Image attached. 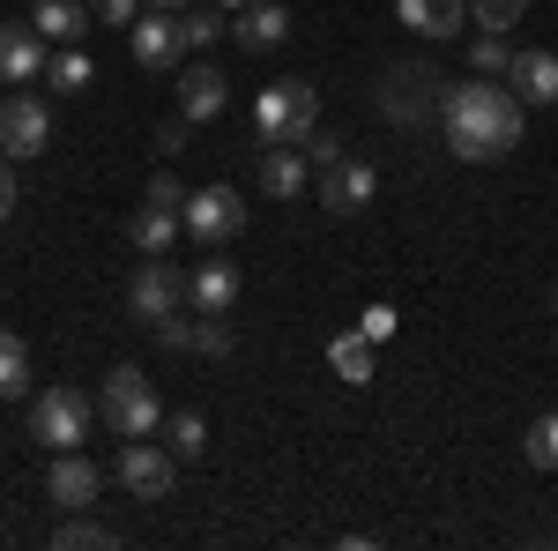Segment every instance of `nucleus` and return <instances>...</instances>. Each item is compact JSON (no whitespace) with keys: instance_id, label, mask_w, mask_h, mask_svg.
I'll list each match as a JSON object with an SVG mask.
<instances>
[{"instance_id":"1","label":"nucleus","mask_w":558,"mask_h":551,"mask_svg":"<svg viewBox=\"0 0 558 551\" xmlns=\"http://www.w3.org/2000/svg\"><path fill=\"white\" fill-rule=\"evenodd\" d=\"M521 105L507 83H454L439 97V128H447V149L462 157V165H492V157H507L521 142Z\"/></svg>"},{"instance_id":"2","label":"nucleus","mask_w":558,"mask_h":551,"mask_svg":"<svg viewBox=\"0 0 558 551\" xmlns=\"http://www.w3.org/2000/svg\"><path fill=\"white\" fill-rule=\"evenodd\" d=\"M97 418L112 424L120 440H149L165 424V403H157V387L142 381V366H112L105 373V395H97Z\"/></svg>"},{"instance_id":"3","label":"nucleus","mask_w":558,"mask_h":551,"mask_svg":"<svg viewBox=\"0 0 558 551\" xmlns=\"http://www.w3.org/2000/svg\"><path fill=\"white\" fill-rule=\"evenodd\" d=\"M313 128H320V89H313V83L260 89V105H254V134H260V142H305Z\"/></svg>"},{"instance_id":"4","label":"nucleus","mask_w":558,"mask_h":551,"mask_svg":"<svg viewBox=\"0 0 558 551\" xmlns=\"http://www.w3.org/2000/svg\"><path fill=\"white\" fill-rule=\"evenodd\" d=\"M89 410L75 387H45L38 403H31V440H45L52 455H68V447H83V432H89Z\"/></svg>"},{"instance_id":"5","label":"nucleus","mask_w":558,"mask_h":551,"mask_svg":"<svg viewBox=\"0 0 558 551\" xmlns=\"http://www.w3.org/2000/svg\"><path fill=\"white\" fill-rule=\"evenodd\" d=\"M186 231H194V239H239V231H246V202H239V187H194V194H186Z\"/></svg>"},{"instance_id":"6","label":"nucleus","mask_w":558,"mask_h":551,"mask_svg":"<svg viewBox=\"0 0 558 551\" xmlns=\"http://www.w3.org/2000/svg\"><path fill=\"white\" fill-rule=\"evenodd\" d=\"M179 298H186V276H179V268H172L165 254H149L142 268H134V291H128L134 321H149V328H157V321H172V313H179Z\"/></svg>"},{"instance_id":"7","label":"nucleus","mask_w":558,"mask_h":551,"mask_svg":"<svg viewBox=\"0 0 558 551\" xmlns=\"http://www.w3.org/2000/svg\"><path fill=\"white\" fill-rule=\"evenodd\" d=\"M45 142H52V112H45L31 89L0 97V157H38Z\"/></svg>"},{"instance_id":"8","label":"nucleus","mask_w":558,"mask_h":551,"mask_svg":"<svg viewBox=\"0 0 558 551\" xmlns=\"http://www.w3.org/2000/svg\"><path fill=\"white\" fill-rule=\"evenodd\" d=\"M128 52H134V68H179V52H186V23H179V8L142 15V23L128 31Z\"/></svg>"},{"instance_id":"9","label":"nucleus","mask_w":558,"mask_h":551,"mask_svg":"<svg viewBox=\"0 0 558 551\" xmlns=\"http://www.w3.org/2000/svg\"><path fill=\"white\" fill-rule=\"evenodd\" d=\"M373 194H380V171L357 165V157H343V165L320 171V209H328V216H357Z\"/></svg>"},{"instance_id":"10","label":"nucleus","mask_w":558,"mask_h":551,"mask_svg":"<svg viewBox=\"0 0 558 551\" xmlns=\"http://www.w3.org/2000/svg\"><path fill=\"white\" fill-rule=\"evenodd\" d=\"M172 463L179 455H165V447L128 440V447H120V484H128L134 500H165V492H172Z\"/></svg>"},{"instance_id":"11","label":"nucleus","mask_w":558,"mask_h":551,"mask_svg":"<svg viewBox=\"0 0 558 551\" xmlns=\"http://www.w3.org/2000/svg\"><path fill=\"white\" fill-rule=\"evenodd\" d=\"M231 105V75L209 68V60H194L186 75H179V120H216Z\"/></svg>"},{"instance_id":"12","label":"nucleus","mask_w":558,"mask_h":551,"mask_svg":"<svg viewBox=\"0 0 558 551\" xmlns=\"http://www.w3.org/2000/svg\"><path fill=\"white\" fill-rule=\"evenodd\" d=\"M45 75V38L31 23H0V83H38Z\"/></svg>"},{"instance_id":"13","label":"nucleus","mask_w":558,"mask_h":551,"mask_svg":"<svg viewBox=\"0 0 558 551\" xmlns=\"http://www.w3.org/2000/svg\"><path fill=\"white\" fill-rule=\"evenodd\" d=\"M231 38L246 45V52H268V45L291 38V8H276V0H246L239 15H231Z\"/></svg>"},{"instance_id":"14","label":"nucleus","mask_w":558,"mask_h":551,"mask_svg":"<svg viewBox=\"0 0 558 551\" xmlns=\"http://www.w3.org/2000/svg\"><path fill=\"white\" fill-rule=\"evenodd\" d=\"M260 194H268V202H299L305 194V149L299 142H268V157H260Z\"/></svg>"},{"instance_id":"15","label":"nucleus","mask_w":558,"mask_h":551,"mask_svg":"<svg viewBox=\"0 0 558 551\" xmlns=\"http://www.w3.org/2000/svg\"><path fill=\"white\" fill-rule=\"evenodd\" d=\"M395 23H410L417 38H454L470 23V0H395Z\"/></svg>"},{"instance_id":"16","label":"nucleus","mask_w":558,"mask_h":551,"mask_svg":"<svg viewBox=\"0 0 558 551\" xmlns=\"http://www.w3.org/2000/svg\"><path fill=\"white\" fill-rule=\"evenodd\" d=\"M507 89H514L521 105H558V52H514Z\"/></svg>"},{"instance_id":"17","label":"nucleus","mask_w":558,"mask_h":551,"mask_svg":"<svg viewBox=\"0 0 558 551\" xmlns=\"http://www.w3.org/2000/svg\"><path fill=\"white\" fill-rule=\"evenodd\" d=\"M52 500L68 514H83L97 500V463H89L83 447H68V455H52Z\"/></svg>"},{"instance_id":"18","label":"nucleus","mask_w":558,"mask_h":551,"mask_svg":"<svg viewBox=\"0 0 558 551\" xmlns=\"http://www.w3.org/2000/svg\"><path fill=\"white\" fill-rule=\"evenodd\" d=\"M186 306H202V313H231V306H239V268H231V261H202V268L186 276Z\"/></svg>"},{"instance_id":"19","label":"nucleus","mask_w":558,"mask_h":551,"mask_svg":"<svg viewBox=\"0 0 558 551\" xmlns=\"http://www.w3.org/2000/svg\"><path fill=\"white\" fill-rule=\"evenodd\" d=\"M179 224H186L179 209H157V202H142V209H134V224H128V239L142 247V261H149V254H172Z\"/></svg>"},{"instance_id":"20","label":"nucleus","mask_w":558,"mask_h":551,"mask_svg":"<svg viewBox=\"0 0 558 551\" xmlns=\"http://www.w3.org/2000/svg\"><path fill=\"white\" fill-rule=\"evenodd\" d=\"M83 23H89V8H83V0H38V8H31V31H38L45 45L83 38Z\"/></svg>"},{"instance_id":"21","label":"nucleus","mask_w":558,"mask_h":551,"mask_svg":"<svg viewBox=\"0 0 558 551\" xmlns=\"http://www.w3.org/2000/svg\"><path fill=\"white\" fill-rule=\"evenodd\" d=\"M328 366H336V381L365 387L373 381V336H365V328H357V336H336L328 343Z\"/></svg>"},{"instance_id":"22","label":"nucleus","mask_w":558,"mask_h":551,"mask_svg":"<svg viewBox=\"0 0 558 551\" xmlns=\"http://www.w3.org/2000/svg\"><path fill=\"white\" fill-rule=\"evenodd\" d=\"M23 381H31V350H23V336H15V328H0V403H15V395H23Z\"/></svg>"},{"instance_id":"23","label":"nucleus","mask_w":558,"mask_h":551,"mask_svg":"<svg viewBox=\"0 0 558 551\" xmlns=\"http://www.w3.org/2000/svg\"><path fill=\"white\" fill-rule=\"evenodd\" d=\"M470 68H476V75H499V83H507V68H514V45H507V31H484V38L470 45Z\"/></svg>"},{"instance_id":"24","label":"nucleus","mask_w":558,"mask_h":551,"mask_svg":"<svg viewBox=\"0 0 558 551\" xmlns=\"http://www.w3.org/2000/svg\"><path fill=\"white\" fill-rule=\"evenodd\" d=\"M521 455L536 469H558V410H544V418L529 424V440H521Z\"/></svg>"},{"instance_id":"25","label":"nucleus","mask_w":558,"mask_h":551,"mask_svg":"<svg viewBox=\"0 0 558 551\" xmlns=\"http://www.w3.org/2000/svg\"><path fill=\"white\" fill-rule=\"evenodd\" d=\"M45 75H52V89H68V97H83V89L97 83V68H89V52H60V60H52Z\"/></svg>"},{"instance_id":"26","label":"nucleus","mask_w":558,"mask_h":551,"mask_svg":"<svg viewBox=\"0 0 558 551\" xmlns=\"http://www.w3.org/2000/svg\"><path fill=\"white\" fill-rule=\"evenodd\" d=\"M521 15H529V0H470V23H484V31H514Z\"/></svg>"},{"instance_id":"27","label":"nucleus","mask_w":558,"mask_h":551,"mask_svg":"<svg viewBox=\"0 0 558 551\" xmlns=\"http://www.w3.org/2000/svg\"><path fill=\"white\" fill-rule=\"evenodd\" d=\"M202 447H209V424L194 418V410L172 418V455H179V463H202Z\"/></svg>"},{"instance_id":"28","label":"nucleus","mask_w":558,"mask_h":551,"mask_svg":"<svg viewBox=\"0 0 558 551\" xmlns=\"http://www.w3.org/2000/svg\"><path fill=\"white\" fill-rule=\"evenodd\" d=\"M60 544H68V551H105V544H120V537H112L105 522H89V514H75V522L60 529Z\"/></svg>"},{"instance_id":"29","label":"nucleus","mask_w":558,"mask_h":551,"mask_svg":"<svg viewBox=\"0 0 558 551\" xmlns=\"http://www.w3.org/2000/svg\"><path fill=\"white\" fill-rule=\"evenodd\" d=\"M179 23H186V45H202V52H209V45L223 38V31H231L223 15H209V8H202V15H179Z\"/></svg>"},{"instance_id":"30","label":"nucleus","mask_w":558,"mask_h":551,"mask_svg":"<svg viewBox=\"0 0 558 551\" xmlns=\"http://www.w3.org/2000/svg\"><path fill=\"white\" fill-rule=\"evenodd\" d=\"M299 149H305V165H320V171H328V165H343V142H336V134H320V128L305 134Z\"/></svg>"},{"instance_id":"31","label":"nucleus","mask_w":558,"mask_h":551,"mask_svg":"<svg viewBox=\"0 0 558 551\" xmlns=\"http://www.w3.org/2000/svg\"><path fill=\"white\" fill-rule=\"evenodd\" d=\"M142 202H157V209H186V187H179L172 171H157V179L142 187Z\"/></svg>"},{"instance_id":"32","label":"nucleus","mask_w":558,"mask_h":551,"mask_svg":"<svg viewBox=\"0 0 558 551\" xmlns=\"http://www.w3.org/2000/svg\"><path fill=\"white\" fill-rule=\"evenodd\" d=\"M357 328H365L373 343H387V336H395V306H365V313H357Z\"/></svg>"},{"instance_id":"33","label":"nucleus","mask_w":558,"mask_h":551,"mask_svg":"<svg viewBox=\"0 0 558 551\" xmlns=\"http://www.w3.org/2000/svg\"><path fill=\"white\" fill-rule=\"evenodd\" d=\"M97 23H142V0H97Z\"/></svg>"},{"instance_id":"34","label":"nucleus","mask_w":558,"mask_h":551,"mask_svg":"<svg viewBox=\"0 0 558 551\" xmlns=\"http://www.w3.org/2000/svg\"><path fill=\"white\" fill-rule=\"evenodd\" d=\"M186 128H194V120H172V128H157V157H179V149H186Z\"/></svg>"},{"instance_id":"35","label":"nucleus","mask_w":558,"mask_h":551,"mask_svg":"<svg viewBox=\"0 0 558 551\" xmlns=\"http://www.w3.org/2000/svg\"><path fill=\"white\" fill-rule=\"evenodd\" d=\"M15 216V171H8V157H0V224Z\"/></svg>"},{"instance_id":"36","label":"nucleus","mask_w":558,"mask_h":551,"mask_svg":"<svg viewBox=\"0 0 558 551\" xmlns=\"http://www.w3.org/2000/svg\"><path fill=\"white\" fill-rule=\"evenodd\" d=\"M149 8H186V0H149Z\"/></svg>"},{"instance_id":"37","label":"nucleus","mask_w":558,"mask_h":551,"mask_svg":"<svg viewBox=\"0 0 558 551\" xmlns=\"http://www.w3.org/2000/svg\"><path fill=\"white\" fill-rule=\"evenodd\" d=\"M551 313H558V284H551Z\"/></svg>"},{"instance_id":"38","label":"nucleus","mask_w":558,"mask_h":551,"mask_svg":"<svg viewBox=\"0 0 558 551\" xmlns=\"http://www.w3.org/2000/svg\"><path fill=\"white\" fill-rule=\"evenodd\" d=\"M223 8H246V0H223Z\"/></svg>"}]
</instances>
